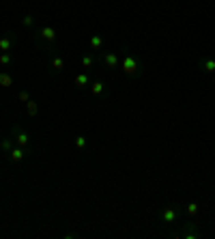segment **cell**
<instances>
[{"mask_svg": "<svg viewBox=\"0 0 215 239\" xmlns=\"http://www.w3.org/2000/svg\"><path fill=\"white\" fill-rule=\"evenodd\" d=\"M43 34H45V37H47V39H52V37H54V32H52V30H49V28H45V30H43Z\"/></svg>", "mask_w": 215, "mask_h": 239, "instance_id": "cell-3", "label": "cell"}, {"mask_svg": "<svg viewBox=\"0 0 215 239\" xmlns=\"http://www.w3.org/2000/svg\"><path fill=\"white\" fill-rule=\"evenodd\" d=\"M13 157L15 160H22V151H13Z\"/></svg>", "mask_w": 215, "mask_h": 239, "instance_id": "cell-8", "label": "cell"}, {"mask_svg": "<svg viewBox=\"0 0 215 239\" xmlns=\"http://www.w3.org/2000/svg\"><path fill=\"white\" fill-rule=\"evenodd\" d=\"M93 45H95V48H99V45H101V39H99V37H95V39H93Z\"/></svg>", "mask_w": 215, "mask_h": 239, "instance_id": "cell-5", "label": "cell"}, {"mask_svg": "<svg viewBox=\"0 0 215 239\" xmlns=\"http://www.w3.org/2000/svg\"><path fill=\"white\" fill-rule=\"evenodd\" d=\"M78 84H80V86H82V84H86V78H84V75H78Z\"/></svg>", "mask_w": 215, "mask_h": 239, "instance_id": "cell-6", "label": "cell"}, {"mask_svg": "<svg viewBox=\"0 0 215 239\" xmlns=\"http://www.w3.org/2000/svg\"><path fill=\"white\" fill-rule=\"evenodd\" d=\"M125 67H127V71H133V69H136V65H133L131 58H127V60H125Z\"/></svg>", "mask_w": 215, "mask_h": 239, "instance_id": "cell-1", "label": "cell"}, {"mask_svg": "<svg viewBox=\"0 0 215 239\" xmlns=\"http://www.w3.org/2000/svg\"><path fill=\"white\" fill-rule=\"evenodd\" d=\"M0 82H2V84H11V80L7 78V75H0Z\"/></svg>", "mask_w": 215, "mask_h": 239, "instance_id": "cell-4", "label": "cell"}, {"mask_svg": "<svg viewBox=\"0 0 215 239\" xmlns=\"http://www.w3.org/2000/svg\"><path fill=\"white\" fill-rule=\"evenodd\" d=\"M106 60H108V63H110V65H116V58H114V56H108Z\"/></svg>", "mask_w": 215, "mask_h": 239, "instance_id": "cell-7", "label": "cell"}, {"mask_svg": "<svg viewBox=\"0 0 215 239\" xmlns=\"http://www.w3.org/2000/svg\"><path fill=\"white\" fill-rule=\"evenodd\" d=\"M166 220H168V222H170V220H174V211H166Z\"/></svg>", "mask_w": 215, "mask_h": 239, "instance_id": "cell-2", "label": "cell"}]
</instances>
